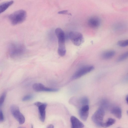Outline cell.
I'll list each match as a JSON object with an SVG mask.
<instances>
[{"label": "cell", "mask_w": 128, "mask_h": 128, "mask_svg": "<svg viewBox=\"0 0 128 128\" xmlns=\"http://www.w3.org/2000/svg\"><path fill=\"white\" fill-rule=\"evenodd\" d=\"M26 51L24 46L21 44L17 42L10 43L8 46L9 54L12 58H17L22 56Z\"/></svg>", "instance_id": "obj_1"}, {"label": "cell", "mask_w": 128, "mask_h": 128, "mask_svg": "<svg viewBox=\"0 0 128 128\" xmlns=\"http://www.w3.org/2000/svg\"><path fill=\"white\" fill-rule=\"evenodd\" d=\"M27 14L23 10H17L10 14L8 18L12 24L15 25L23 22L26 19Z\"/></svg>", "instance_id": "obj_2"}, {"label": "cell", "mask_w": 128, "mask_h": 128, "mask_svg": "<svg viewBox=\"0 0 128 128\" xmlns=\"http://www.w3.org/2000/svg\"><path fill=\"white\" fill-rule=\"evenodd\" d=\"M55 33L58 40V52L60 54H64L66 52L64 32L62 29L58 28L55 30Z\"/></svg>", "instance_id": "obj_3"}, {"label": "cell", "mask_w": 128, "mask_h": 128, "mask_svg": "<svg viewBox=\"0 0 128 128\" xmlns=\"http://www.w3.org/2000/svg\"><path fill=\"white\" fill-rule=\"evenodd\" d=\"M105 112L104 109L99 108L93 114L92 119L94 123L98 126L102 127L103 123Z\"/></svg>", "instance_id": "obj_4"}, {"label": "cell", "mask_w": 128, "mask_h": 128, "mask_svg": "<svg viewBox=\"0 0 128 128\" xmlns=\"http://www.w3.org/2000/svg\"><path fill=\"white\" fill-rule=\"evenodd\" d=\"M68 36L69 38L76 46H79L84 42L83 36L80 32L71 31L69 33Z\"/></svg>", "instance_id": "obj_5"}, {"label": "cell", "mask_w": 128, "mask_h": 128, "mask_svg": "<svg viewBox=\"0 0 128 128\" xmlns=\"http://www.w3.org/2000/svg\"><path fill=\"white\" fill-rule=\"evenodd\" d=\"M10 110L12 115L19 123L20 124H23L25 121V118L20 112L19 108L16 105H12Z\"/></svg>", "instance_id": "obj_6"}, {"label": "cell", "mask_w": 128, "mask_h": 128, "mask_svg": "<svg viewBox=\"0 0 128 128\" xmlns=\"http://www.w3.org/2000/svg\"><path fill=\"white\" fill-rule=\"evenodd\" d=\"M92 66H89L81 68L76 71L73 75L72 78L76 79L79 78L92 71L94 69Z\"/></svg>", "instance_id": "obj_7"}, {"label": "cell", "mask_w": 128, "mask_h": 128, "mask_svg": "<svg viewBox=\"0 0 128 128\" xmlns=\"http://www.w3.org/2000/svg\"><path fill=\"white\" fill-rule=\"evenodd\" d=\"M34 104L38 107L40 119L42 122H44L46 118V109L47 106V104L45 103L37 102L34 103Z\"/></svg>", "instance_id": "obj_8"}, {"label": "cell", "mask_w": 128, "mask_h": 128, "mask_svg": "<svg viewBox=\"0 0 128 128\" xmlns=\"http://www.w3.org/2000/svg\"><path fill=\"white\" fill-rule=\"evenodd\" d=\"M32 88L36 92H56L58 90L57 88L46 87L40 83L34 84L33 85Z\"/></svg>", "instance_id": "obj_9"}, {"label": "cell", "mask_w": 128, "mask_h": 128, "mask_svg": "<svg viewBox=\"0 0 128 128\" xmlns=\"http://www.w3.org/2000/svg\"><path fill=\"white\" fill-rule=\"evenodd\" d=\"M89 106L88 105L81 106L78 112L80 118L83 120L86 121L87 120L89 114Z\"/></svg>", "instance_id": "obj_10"}, {"label": "cell", "mask_w": 128, "mask_h": 128, "mask_svg": "<svg viewBox=\"0 0 128 128\" xmlns=\"http://www.w3.org/2000/svg\"><path fill=\"white\" fill-rule=\"evenodd\" d=\"M88 24L91 28L96 29L98 28L100 24V20L97 16H92L88 20Z\"/></svg>", "instance_id": "obj_11"}, {"label": "cell", "mask_w": 128, "mask_h": 128, "mask_svg": "<svg viewBox=\"0 0 128 128\" xmlns=\"http://www.w3.org/2000/svg\"><path fill=\"white\" fill-rule=\"evenodd\" d=\"M71 128H83L84 125L78 118L74 116L70 118Z\"/></svg>", "instance_id": "obj_12"}, {"label": "cell", "mask_w": 128, "mask_h": 128, "mask_svg": "<svg viewBox=\"0 0 128 128\" xmlns=\"http://www.w3.org/2000/svg\"><path fill=\"white\" fill-rule=\"evenodd\" d=\"M111 112L117 118L120 119L122 116V111L121 108L116 106L113 107L111 110Z\"/></svg>", "instance_id": "obj_13"}, {"label": "cell", "mask_w": 128, "mask_h": 128, "mask_svg": "<svg viewBox=\"0 0 128 128\" xmlns=\"http://www.w3.org/2000/svg\"><path fill=\"white\" fill-rule=\"evenodd\" d=\"M14 1L11 0L2 2L0 4V14L6 10L14 3Z\"/></svg>", "instance_id": "obj_14"}, {"label": "cell", "mask_w": 128, "mask_h": 128, "mask_svg": "<svg viewBox=\"0 0 128 128\" xmlns=\"http://www.w3.org/2000/svg\"><path fill=\"white\" fill-rule=\"evenodd\" d=\"M115 52L113 50H110L104 52L102 55V58L104 59H109L113 57L115 54Z\"/></svg>", "instance_id": "obj_15"}, {"label": "cell", "mask_w": 128, "mask_h": 128, "mask_svg": "<svg viewBox=\"0 0 128 128\" xmlns=\"http://www.w3.org/2000/svg\"><path fill=\"white\" fill-rule=\"evenodd\" d=\"M116 122L115 119L111 118H109L105 122L103 123L102 127L104 128L108 127L114 124Z\"/></svg>", "instance_id": "obj_16"}, {"label": "cell", "mask_w": 128, "mask_h": 128, "mask_svg": "<svg viewBox=\"0 0 128 128\" xmlns=\"http://www.w3.org/2000/svg\"><path fill=\"white\" fill-rule=\"evenodd\" d=\"M89 100L86 97H82L81 98L80 100V103L82 106L88 105L89 103Z\"/></svg>", "instance_id": "obj_17"}, {"label": "cell", "mask_w": 128, "mask_h": 128, "mask_svg": "<svg viewBox=\"0 0 128 128\" xmlns=\"http://www.w3.org/2000/svg\"><path fill=\"white\" fill-rule=\"evenodd\" d=\"M117 45L121 47H125L128 45V40H123L118 41L117 43Z\"/></svg>", "instance_id": "obj_18"}, {"label": "cell", "mask_w": 128, "mask_h": 128, "mask_svg": "<svg viewBox=\"0 0 128 128\" xmlns=\"http://www.w3.org/2000/svg\"><path fill=\"white\" fill-rule=\"evenodd\" d=\"M128 56V52H126L120 55L118 58L117 61L118 62H121L126 59Z\"/></svg>", "instance_id": "obj_19"}, {"label": "cell", "mask_w": 128, "mask_h": 128, "mask_svg": "<svg viewBox=\"0 0 128 128\" xmlns=\"http://www.w3.org/2000/svg\"><path fill=\"white\" fill-rule=\"evenodd\" d=\"M100 108L103 109L108 108V101L106 100H102L100 102Z\"/></svg>", "instance_id": "obj_20"}, {"label": "cell", "mask_w": 128, "mask_h": 128, "mask_svg": "<svg viewBox=\"0 0 128 128\" xmlns=\"http://www.w3.org/2000/svg\"><path fill=\"white\" fill-rule=\"evenodd\" d=\"M6 96V93L4 92L0 96V107L3 104Z\"/></svg>", "instance_id": "obj_21"}, {"label": "cell", "mask_w": 128, "mask_h": 128, "mask_svg": "<svg viewBox=\"0 0 128 128\" xmlns=\"http://www.w3.org/2000/svg\"><path fill=\"white\" fill-rule=\"evenodd\" d=\"M33 98V96L31 95H27L24 96L22 99L23 101H26L30 100Z\"/></svg>", "instance_id": "obj_22"}, {"label": "cell", "mask_w": 128, "mask_h": 128, "mask_svg": "<svg viewBox=\"0 0 128 128\" xmlns=\"http://www.w3.org/2000/svg\"><path fill=\"white\" fill-rule=\"evenodd\" d=\"M4 120V117L2 111L0 110V122L3 121Z\"/></svg>", "instance_id": "obj_23"}, {"label": "cell", "mask_w": 128, "mask_h": 128, "mask_svg": "<svg viewBox=\"0 0 128 128\" xmlns=\"http://www.w3.org/2000/svg\"><path fill=\"white\" fill-rule=\"evenodd\" d=\"M58 14H69L67 10H64L59 12H58Z\"/></svg>", "instance_id": "obj_24"}, {"label": "cell", "mask_w": 128, "mask_h": 128, "mask_svg": "<svg viewBox=\"0 0 128 128\" xmlns=\"http://www.w3.org/2000/svg\"><path fill=\"white\" fill-rule=\"evenodd\" d=\"M54 126L52 124H50L48 125L46 128H54Z\"/></svg>", "instance_id": "obj_25"}, {"label": "cell", "mask_w": 128, "mask_h": 128, "mask_svg": "<svg viewBox=\"0 0 128 128\" xmlns=\"http://www.w3.org/2000/svg\"><path fill=\"white\" fill-rule=\"evenodd\" d=\"M128 96H126V102L127 104L128 103Z\"/></svg>", "instance_id": "obj_26"}, {"label": "cell", "mask_w": 128, "mask_h": 128, "mask_svg": "<svg viewBox=\"0 0 128 128\" xmlns=\"http://www.w3.org/2000/svg\"><path fill=\"white\" fill-rule=\"evenodd\" d=\"M18 128H23L20 127ZM31 128H33V126L32 125L31 126Z\"/></svg>", "instance_id": "obj_27"}, {"label": "cell", "mask_w": 128, "mask_h": 128, "mask_svg": "<svg viewBox=\"0 0 128 128\" xmlns=\"http://www.w3.org/2000/svg\"></svg>", "instance_id": "obj_28"}]
</instances>
